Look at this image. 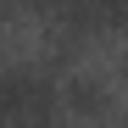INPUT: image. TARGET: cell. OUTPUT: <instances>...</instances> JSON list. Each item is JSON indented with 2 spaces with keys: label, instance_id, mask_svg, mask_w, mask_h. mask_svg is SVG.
I'll use <instances>...</instances> for the list:
<instances>
[{
  "label": "cell",
  "instance_id": "cell-1",
  "mask_svg": "<svg viewBox=\"0 0 128 128\" xmlns=\"http://www.w3.org/2000/svg\"><path fill=\"white\" fill-rule=\"evenodd\" d=\"M56 112V84L45 72H28V67H11L0 72V122L17 128V122H50Z\"/></svg>",
  "mask_w": 128,
  "mask_h": 128
}]
</instances>
